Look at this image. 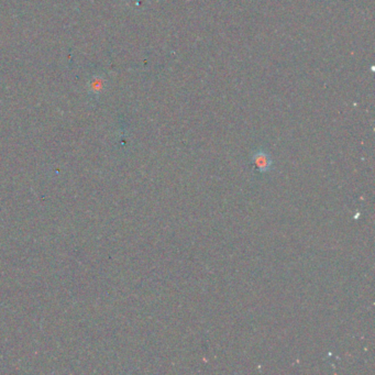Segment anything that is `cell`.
<instances>
[{
	"instance_id": "obj_1",
	"label": "cell",
	"mask_w": 375,
	"mask_h": 375,
	"mask_svg": "<svg viewBox=\"0 0 375 375\" xmlns=\"http://www.w3.org/2000/svg\"><path fill=\"white\" fill-rule=\"evenodd\" d=\"M253 163L259 172H268L271 168V159L263 152H259L253 156Z\"/></svg>"
}]
</instances>
